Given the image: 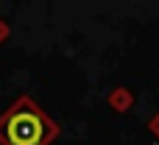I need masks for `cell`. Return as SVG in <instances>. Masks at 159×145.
I'll return each instance as SVG.
<instances>
[{"label":"cell","mask_w":159,"mask_h":145,"mask_svg":"<svg viewBox=\"0 0 159 145\" xmlns=\"http://www.w3.org/2000/svg\"><path fill=\"white\" fill-rule=\"evenodd\" d=\"M59 137L56 120L28 95L0 115V145H50Z\"/></svg>","instance_id":"6da1fadb"}]
</instances>
